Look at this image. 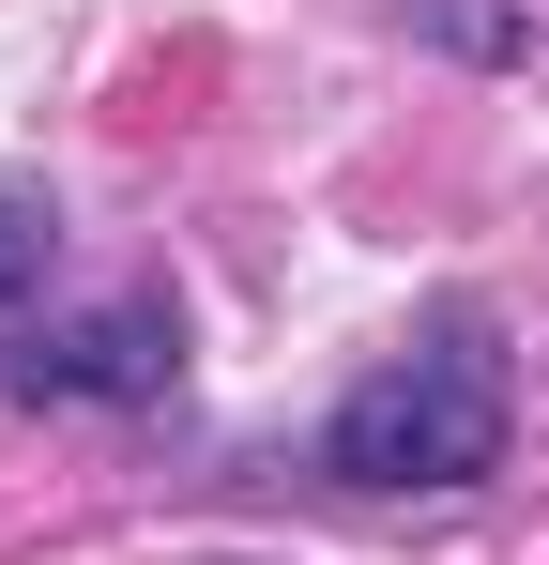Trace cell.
Returning a JSON list of instances; mask_svg holds the SVG:
<instances>
[{"mask_svg": "<svg viewBox=\"0 0 549 565\" xmlns=\"http://www.w3.org/2000/svg\"><path fill=\"white\" fill-rule=\"evenodd\" d=\"M504 413H519V382H504V337L443 306L412 352H381V367L321 413V473L336 489H488L504 473Z\"/></svg>", "mask_w": 549, "mask_h": 565, "instance_id": "obj_1", "label": "cell"}, {"mask_svg": "<svg viewBox=\"0 0 549 565\" xmlns=\"http://www.w3.org/2000/svg\"><path fill=\"white\" fill-rule=\"evenodd\" d=\"M0 382H15L31 413H138V397L183 382V306L169 290H107L77 321H31V337L0 352Z\"/></svg>", "mask_w": 549, "mask_h": 565, "instance_id": "obj_2", "label": "cell"}, {"mask_svg": "<svg viewBox=\"0 0 549 565\" xmlns=\"http://www.w3.org/2000/svg\"><path fill=\"white\" fill-rule=\"evenodd\" d=\"M62 260V199L31 184V169H0V337H31V290Z\"/></svg>", "mask_w": 549, "mask_h": 565, "instance_id": "obj_3", "label": "cell"}]
</instances>
